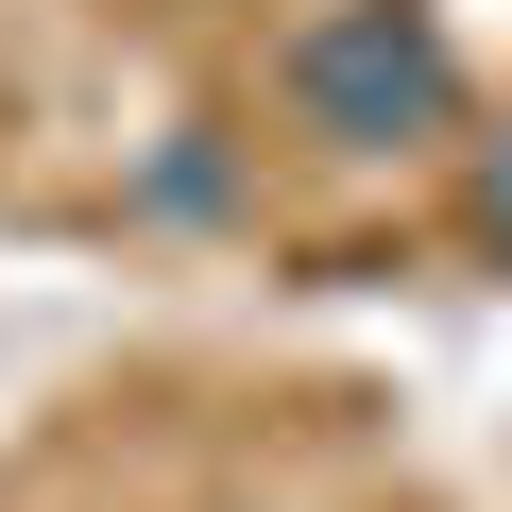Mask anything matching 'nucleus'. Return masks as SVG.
I'll return each instance as SVG.
<instances>
[{
    "mask_svg": "<svg viewBox=\"0 0 512 512\" xmlns=\"http://www.w3.org/2000/svg\"><path fill=\"white\" fill-rule=\"evenodd\" d=\"M291 103H308L342 154L427 137V120H444V35L410 18V0H325V18L291 35Z\"/></svg>",
    "mask_w": 512,
    "mask_h": 512,
    "instance_id": "1",
    "label": "nucleus"
},
{
    "mask_svg": "<svg viewBox=\"0 0 512 512\" xmlns=\"http://www.w3.org/2000/svg\"><path fill=\"white\" fill-rule=\"evenodd\" d=\"M478 239H512V137L478 154Z\"/></svg>",
    "mask_w": 512,
    "mask_h": 512,
    "instance_id": "2",
    "label": "nucleus"
}]
</instances>
